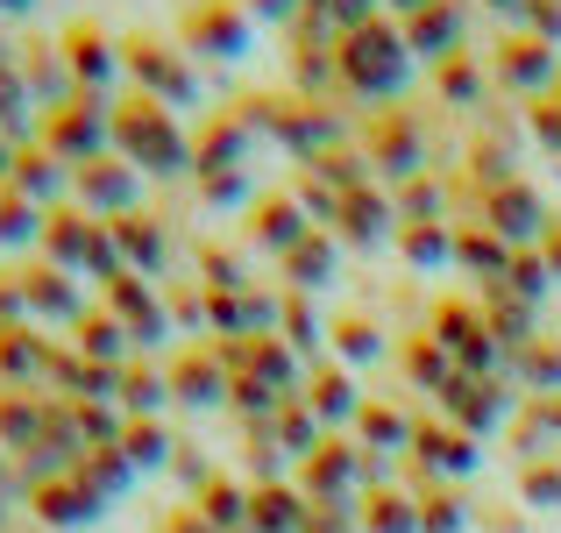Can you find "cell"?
Returning a JSON list of instances; mask_svg holds the SVG:
<instances>
[{
    "mask_svg": "<svg viewBox=\"0 0 561 533\" xmlns=\"http://www.w3.org/2000/svg\"><path fill=\"white\" fill-rule=\"evenodd\" d=\"M497 228L505 235H540V206H534V192H497Z\"/></svg>",
    "mask_w": 561,
    "mask_h": 533,
    "instance_id": "3957f363",
    "label": "cell"
},
{
    "mask_svg": "<svg viewBox=\"0 0 561 533\" xmlns=\"http://www.w3.org/2000/svg\"><path fill=\"white\" fill-rule=\"evenodd\" d=\"M128 455H136V463H157V455H164L157 449V427H136V434H128Z\"/></svg>",
    "mask_w": 561,
    "mask_h": 533,
    "instance_id": "5bb4252c",
    "label": "cell"
},
{
    "mask_svg": "<svg viewBox=\"0 0 561 533\" xmlns=\"http://www.w3.org/2000/svg\"><path fill=\"white\" fill-rule=\"evenodd\" d=\"M412 36H420V50H448V36H455V14H448V8H426V14H412Z\"/></svg>",
    "mask_w": 561,
    "mask_h": 533,
    "instance_id": "8992f818",
    "label": "cell"
},
{
    "mask_svg": "<svg viewBox=\"0 0 561 533\" xmlns=\"http://www.w3.org/2000/svg\"><path fill=\"white\" fill-rule=\"evenodd\" d=\"M199 50H214V57H242L249 43H242V22H234V14H199Z\"/></svg>",
    "mask_w": 561,
    "mask_h": 533,
    "instance_id": "277c9868",
    "label": "cell"
},
{
    "mask_svg": "<svg viewBox=\"0 0 561 533\" xmlns=\"http://www.w3.org/2000/svg\"><path fill=\"white\" fill-rule=\"evenodd\" d=\"M93 192H100V200H114V206H122V200H136L128 171H93Z\"/></svg>",
    "mask_w": 561,
    "mask_h": 533,
    "instance_id": "30bf717a",
    "label": "cell"
},
{
    "mask_svg": "<svg viewBox=\"0 0 561 533\" xmlns=\"http://www.w3.org/2000/svg\"><path fill=\"white\" fill-rule=\"evenodd\" d=\"M534 506H561V477L540 469V477H534Z\"/></svg>",
    "mask_w": 561,
    "mask_h": 533,
    "instance_id": "9a60e30c",
    "label": "cell"
},
{
    "mask_svg": "<svg viewBox=\"0 0 561 533\" xmlns=\"http://www.w3.org/2000/svg\"><path fill=\"white\" fill-rule=\"evenodd\" d=\"M505 79H519V86L548 79V50H534V36H519V50H505Z\"/></svg>",
    "mask_w": 561,
    "mask_h": 533,
    "instance_id": "5b68a950",
    "label": "cell"
},
{
    "mask_svg": "<svg viewBox=\"0 0 561 533\" xmlns=\"http://www.w3.org/2000/svg\"><path fill=\"white\" fill-rule=\"evenodd\" d=\"M256 8H263V14H291V8H299V0H256Z\"/></svg>",
    "mask_w": 561,
    "mask_h": 533,
    "instance_id": "ac0fdd59",
    "label": "cell"
},
{
    "mask_svg": "<svg viewBox=\"0 0 561 533\" xmlns=\"http://www.w3.org/2000/svg\"><path fill=\"white\" fill-rule=\"evenodd\" d=\"M334 342H342L348 355H370V349H377V334L363 328V320H342V334H334Z\"/></svg>",
    "mask_w": 561,
    "mask_h": 533,
    "instance_id": "7c38bea8",
    "label": "cell"
},
{
    "mask_svg": "<svg viewBox=\"0 0 561 533\" xmlns=\"http://www.w3.org/2000/svg\"><path fill=\"white\" fill-rule=\"evenodd\" d=\"M440 86H448V93H462V100H469V93H477V71H455V65H448V71H440Z\"/></svg>",
    "mask_w": 561,
    "mask_h": 533,
    "instance_id": "2e32d148",
    "label": "cell"
},
{
    "mask_svg": "<svg viewBox=\"0 0 561 533\" xmlns=\"http://www.w3.org/2000/svg\"><path fill=\"white\" fill-rule=\"evenodd\" d=\"M128 65H142L157 86H171V100H192V79H185V65H179V57L164 65V57L150 50V36H136V43H128Z\"/></svg>",
    "mask_w": 561,
    "mask_h": 533,
    "instance_id": "7a4b0ae2",
    "label": "cell"
},
{
    "mask_svg": "<svg viewBox=\"0 0 561 533\" xmlns=\"http://www.w3.org/2000/svg\"><path fill=\"white\" fill-rule=\"evenodd\" d=\"M206 512L214 520H242V491H206Z\"/></svg>",
    "mask_w": 561,
    "mask_h": 533,
    "instance_id": "4fadbf2b",
    "label": "cell"
},
{
    "mask_svg": "<svg viewBox=\"0 0 561 533\" xmlns=\"http://www.w3.org/2000/svg\"><path fill=\"white\" fill-rule=\"evenodd\" d=\"M348 235H363V242L377 235V200H348Z\"/></svg>",
    "mask_w": 561,
    "mask_h": 533,
    "instance_id": "8fae6325",
    "label": "cell"
},
{
    "mask_svg": "<svg viewBox=\"0 0 561 533\" xmlns=\"http://www.w3.org/2000/svg\"><path fill=\"white\" fill-rule=\"evenodd\" d=\"M114 128H122V136L142 150V165H150V171H179V165H185V143H179V128H171L164 114L150 107V100H128V107L114 114Z\"/></svg>",
    "mask_w": 561,
    "mask_h": 533,
    "instance_id": "6da1fadb",
    "label": "cell"
},
{
    "mask_svg": "<svg viewBox=\"0 0 561 533\" xmlns=\"http://www.w3.org/2000/svg\"><path fill=\"white\" fill-rule=\"evenodd\" d=\"M150 384H157V377H128V406H157Z\"/></svg>",
    "mask_w": 561,
    "mask_h": 533,
    "instance_id": "e0dca14e",
    "label": "cell"
},
{
    "mask_svg": "<svg viewBox=\"0 0 561 533\" xmlns=\"http://www.w3.org/2000/svg\"><path fill=\"white\" fill-rule=\"evenodd\" d=\"M363 434H370L377 449H398V441H405V420H391V412H370V420H363Z\"/></svg>",
    "mask_w": 561,
    "mask_h": 533,
    "instance_id": "9c48e42d",
    "label": "cell"
},
{
    "mask_svg": "<svg viewBox=\"0 0 561 533\" xmlns=\"http://www.w3.org/2000/svg\"><path fill=\"white\" fill-rule=\"evenodd\" d=\"M179 398L206 406V398H214V370H206V363H185V370H179Z\"/></svg>",
    "mask_w": 561,
    "mask_h": 533,
    "instance_id": "ba28073f",
    "label": "cell"
},
{
    "mask_svg": "<svg viewBox=\"0 0 561 533\" xmlns=\"http://www.w3.org/2000/svg\"><path fill=\"white\" fill-rule=\"evenodd\" d=\"M554 263H561V228H554Z\"/></svg>",
    "mask_w": 561,
    "mask_h": 533,
    "instance_id": "d6986e66",
    "label": "cell"
},
{
    "mask_svg": "<svg viewBox=\"0 0 561 533\" xmlns=\"http://www.w3.org/2000/svg\"><path fill=\"white\" fill-rule=\"evenodd\" d=\"M71 57L85 65V86L114 79V65H107V50H100V36H93V29H79V36H71Z\"/></svg>",
    "mask_w": 561,
    "mask_h": 533,
    "instance_id": "52a82bcc",
    "label": "cell"
}]
</instances>
